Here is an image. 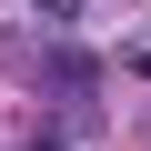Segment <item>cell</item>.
Here are the masks:
<instances>
[{
  "label": "cell",
  "mask_w": 151,
  "mask_h": 151,
  "mask_svg": "<svg viewBox=\"0 0 151 151\" xmlns=\"http://www.w3.org/2000/svg\"><path fill=\"white\" fill-rule=\"evenodd\" d=\"M40 10H70V0H40Z\"/></svg>",
  "instance_id": "cell-1"
}]
</instances>
